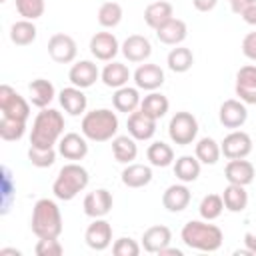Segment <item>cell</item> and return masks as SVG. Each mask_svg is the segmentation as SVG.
I'll return each instance as SVG.
<instances>
[{"label": "cell", "mask_w": 256, "mask_h": 256, "mask_svg": "<svg viewBox=\"0 0 256 256\" xmlns=\"http://www.w3.org/2000/svg\"><path fill=\"white\" fill-rule=\"evenodd\" d=\"M64 132V116L54 108H42L38 116L32 122L30 132V146L36 148H54L56 142H60V136Z\"/></svg>", "instance_id": "obj_1"}, {"label": "cell", "mask_w": 256, "mask_h": 256, "mask_svg": "<svg viewBox=\"0 0 256 256\" xmlns=\"http://www.w3.org/2000/svg\"><path fill=\"white\" fill-rule=\"evenodd\" d=\"M180 236H182V242L188 248H194V250H200V252H216L222 246V240H224V234L218 226L202 222V220L186 222Z\"/></svg>", "instance_id": "obj_2"}, {"label": "cell", "mask_w": 256, "mask_h": 256, "mask_svg": "<svg viewBox=\"0 0 256 256\" xmlns=\"http://www.w3.org/2000/svg\"><path fill=\"white\" fill-rule=\"evenodd\" d=\"M32 232L38 238H58L62 234V214L54 200L40 198L32 208Z\"/></svg>", "instance_id": "obj_3"}, {"label": "cell", "mask_w": 256, "mask_h": 256, "mask_svg": "<svg viewBox=\"0 0 256 256\" xmlns=\"http://www.w3.org/2000/svg\"><path fill=\"white\" fill-rule=\"evenodd\" d=\"M80 128L88 140L106 142V140H112L118 132V116L108 108H98L84 114Z\"/></svg>", "instance_id": "obj_4"}, {"label": "cell", "mask_w": 256, "mask_h": 256, "mask_svg": "<svg viewBox=\"0 0 256 256\" xmlns=\"http://www.w3.org/2000/svg\"><path fill=\"white\" fill-rule=\"evenodd\" d=\"M88 170L82 168L80 164L76 162H70V164H64L52 184V192L58 200H72L78 192H82L86 186H88Z\"/></svg>", "instance_id": "obj_5"}, {"label": "cell", "mask_w": 256, "mask_h": 256, "mask_svg": "<svg viewBox=\"0 0 256 256\" xmlns=\"http://www.w3.org/2000/svg\"><path fill=\"white\" fill-rule=\"evenodd\" d=\"M168 134L170 140L178 146H188L194 142L198 134V122L190 112H176L168 124Z\"/></svg>", "instance_id": "obj_6"}, {"label": "cell", "mask_w": 256, "mask_h": 256, "mask_svg": "<svg viewBox=\"0 0 256 256\" xmlns=\"http://www.w3.org/2000/svg\"><path fill=\"white\" fill-rule=\"evenodd\" d=\"M0 110H2V116H8V118H16V120H28L30 116V106L28 102L8 84H2L0 86Z\"/></svg>", "instance_id": "obj_7"}, {"label": "cell", "mask_w": 256, "mask_h": 256, "mask_svg": "<svg viewBox=\"0 0 256 256\" xmlns=\"http://www.w3.org/2000/svg\"><path fill=\"white\" fill-rule=\"evenodd\" d=\"M48 54L54 62L58 64H68L76 58L78 54V46L74 42L72 36L64 34V32H58V34H52L50 40H48Z\"/></svg>", "instance_id": "obj_8"}, {"label": "cell", "mask_w": 256, "mask_h": 256, "mask_svg": "<svg viewBox=\"0 0 256 256\" xmlns=\"http://www.w3.org/2000/svg\"><path fill=\"white\" fill-rule=\"evenodd\" d=\"M220 150L222 154L228 158V160H234V158H246L250 152H252V138L242 132V130H232L220 144Z\"/></svg>", "instance_id": "obj_9"}, {"label": "cell", "mask_w": 256, "mask_h": 256, "mask_svg": "<svg viewBox=\"0 0 256 256\" xmlns=\"http://www.w3.org/2000/svg\"><path fill=\"white\" fill-rule=\"evenodd\" d=\"M112 194L106 190V188H98V190H92L84 196V214L90 216V218H104L110 210H112Z\"/></svg>", "instance_id": "obj_10"}, {"label": "cell", "mask_w": 256, "mask_h": 256, "mask_svg": "<svg viewBox=\"0 0 256 256\" xmlns=\"http://www.w3.org/2000/svg\"><path fill=\"white\" fill-rule=\"evenodd\" d=\"M120 50V44L112 32H96L90 38V52L96 60L110 62Z\"/></svg>", "instance_id": "obj_11"}, {"label": "cell", "mask_w": 256, "mask_h": 256, "mask_svg": "<svg viewBox=\"0 0 256 256\" xmlns=\"http://www.w3.org/2000/svg\"><path fill=\"white\" fill-rule=\"evenodd\" d=\"M218 118H220V124L224 128H230V130H236L240 128L246 118H248V110L244 106L242 100H224L222 106H220V112H218Z\"/></svg>", "instance_id": "obj_12"}, {"label": "cell", "mask_w": 256, "mask_h": 256, "mask_svg": "<svg viewBox=\"0 0 256 256\" xmlns=\"http://www.w3.org/2000/svg\"><path fill=\"white\" fill-rule=\"evenodd\" d=\"M84 240L92 250H98V252L106 250L112 244V226H110V222H106L102 218H94V222L86 228Z\"/></svg>", "instance_id": "obj_13"}, {"label": "cell", "mask_w": 256, "mask_h": 256, "mask_svg": "<svg viewBox=\"0 0 256 256\" xmlns=\"http://www.w3.org/2000/svg\"><path fill=\"white\" fill-rule=\"evenodd\" d=\"M236 96L244 104H256V66L246 64L236 74Z\"/></svg>", "instance_id": "obj_14"}, {"label": "cell", "mask_w": 256, "mask_h": 256, "mask_svg": "<svg viewBox=\"0 0 256 256\" xmlns=\"http://www.w3.org/2000/svg\"><path fill=\"white\" fill-rule=\"evenodd\" d=\"M126 126H128V132L134 140H150L156 132V120L142 110H134L128 116Z\"/></svg>", "instance_id": "obj_15"}, {"label": "cell", "mask_w": 256, "mask_h": 256, "mask_svg": "<svg viewBox=\"0 0 256 256\" xmlns=\"http://www.w3.org/2000/svg\"><path fill=\"white\" fill-rule=\"evenodd\" d=\"M224 176L228 180V184H240V186H248L254 176H256V170H254V164L244 160V158H234L226 164L224 168Z\"/></svg>", "instance_id": "obj_16"}, {"label": "cell", "mask_w": 256, "mask_h": 256, "mask_svg": "<svg viewBox=\"0 0 256 256\" xmlns=\"http://www.w3.org/2000/svg\"><path fill=\"white\" fill-rule=\"evenodd\" d=\"M98 76H100L98 66L90 60H80V62L72 64V68L68 72V80L76 88H90L98 80Z\"/></svg>", "instance_id": "obj_17"}, {"label": "cell", "mask_w": 256, "mask_h": 256, "mask_svg": "<svg viewBox=\"0 0 256 256\" xmlns=\"http://www.w3.org/2000/svg\"><path fill=\"white\" fill-rule=\"evenodd\" d=\"M58 152L66 158V160H82L88 154V144H86V136L76 134V132H68L60 138L58 142Z\"/></svg>", "instance_id": "obj_18"}, {"label": "cell", "mask_w": 256, "mask_h": 256, "mask_svg": "<svg viewBox=\"0 0 256 256\" xmlns=\"http://www.w3.org/2000/svg\"><path fill=\"white\" fill-rule=\"evenodd\" d=\"M122 54L126 56V60L130 62H144L150 54H152V46H150V40L146 36H140V34H132L128 36L124 42H122Z\"/></svg>", "instance_id": "obj_19"}, {"label": "cell", "mask_w": 256, "mask_h": 256, "mask_svg": "<svg viewBox=\"0 0 256 256\" xmlns=\"http://www.w3.org/2000/svg\"><path fill=\"white\" fill-rule=\"evenodd\" d=\"M134 82L138 88L154 92L156 88H160L164 84V72L158 64H142L134 72Z\"/></svg>", "instance_id": "obj_20"}, {"label": "cell", "mask_w": 256, "mask_h": 256, "mask_svg": "<svg viewBox=\"0 0 256 256\" xmlns=\"http://www.w3.org/2000/svg\"><path fill=\"white\" fill-rule=\"evenodd\" d=\"M188 34V28H186V22L180 20V18H170L166 24H162L158 30H156V36L162 44H168V46H176L180 42H184Z\"/></svg>", "instance_id": "obj_21"}, {"label": "cell", "mask_w": 256, "mask_h": 256, "mask_svg": "<svg viewBox=\"0 0 256 256\" xmlns=\"http://www.w3.org/2000/svg\"><path fill=\"white\" fill-rule=\"evenodd\" d=\"M60 106L70 114V116H80L84 110H86V96L82 92V88H76V86H68V88H62L60 90Z\"/></svg>", "instance_id": "obj_22"}, {"label": "cell", "mask_w": 256, "mask_h": 256, "mask_svg": "<svg viewBox=\"0 0 256 256\" xmlns=\"http://www.w3.org/2000/svg\"><path fill=\"white\" fill-rule=\"evenodd\" d=\"M172 240V232L168 226H150L142 236V246L150 254H158Z\"/></svg>", "instance_id": "obj_23"}, {"label": "cell", "mask_w": 256, "mask_h": 256, "mask_svg": "<svg viewBox=\"0 0 256 256\" xmlns=\"http://www.w3.org/2000/svg\"><path fill=\"white\" fill-rule=\"evenodd\" d=\"M162 204L168 212H182L190 204V190L184 184H172L164 190Z\"/></svg>", "instance_id": "obj_24"}, {"label": "cell", "mask_w": 256, "mask_h": 256, "mask_svg": "<svg viewBox=\"0 0 256 256\" xmlns=\"http://www.w3.org/2000/svg\"><path fill=\"white\" fill-rule=\"evenodd\" d=\"M152 180V170L146 164H128L122 170V184L128 188H142L150 184Z\"/></svg>", "instance_id": "obj_25"}, {"label": "cell", "mask_w": 256, "mask_h": 256, "mask_svg": "<svg viewBox=\"0 0 256 256\" xmlns=\"http://www.w3.org/2000/svg\"><path fill=\"white\" fill-rule=\"evenodd\" d=\"M170 18H174V16H172V4H170V2H164V0L152 2V4H148L146 10H144V20H146V24H148L150 28H154V30H158V28H160L162 24H166Z\"/></svg>", "instance_id": "obj_26"}, {"label": "cell", "mask_w": 256, "mask_h": 256, "mask_svg": "<svg viewBox=\"0 0 256 256\" xmlns=\"http://www.w3.org/2000/svg\"><path fill=\"white\" fill-rule=\"evenodd\" d=\"M28 90H30V100H32V104L38 106V108H46V106L54 100V94H56L54 84L48 82V80H44V78L32 80L30 86H28Z\"/></svg>", "instance_id": "obj_27"}, {"label": "cell", "mask_w": 256, "mask_h": 256, "mask_svg": "<svg viewBox=\"0 0 256 256\" xmlns=\"http://www.w3.org/2000/svg\"><path fill=\"white\" fill-rule=\"evenodd\" d=\"M140 94L136 88H130V86H122V88H116L114 96H112V104L118 112H126V114H132L138 106H140Z\"/></svg>", "instance_id": "obj_28"}, {"label": "cell", "mask_w": 256, "mask_h": 256, "mask_svg": "<svg viewBox=\"0 0 256 256\" xmlns=\"http://www.w3.org/2000/svg\"><path fill=\"white\" fill-rule=\"evenodd\" d=\"M128 80H130V70L126 64L110 62L102 70V82L108 88H122V86H126Z\"/></svg>", "instance_id": "obj_29"}, {"label": "cell", "mask_w": 256, "mask_h": 256, "mask_svg": "<svg viewBox=\"0 0 256 256\" xmlns=\"http://www.w3.org/2000/svg\"><path fill=\"white\" fill-rule=\"evenodd\" d=\"M222 200H224V208L230 212H242L248 206V194L240 184H228L222 192Z\"/></svg>", "instance_id": "obj_30"}, {"label": "cell", "mask_w": 256, "mask_h": 256, "mask_svg": "<svg viewBox=\"0 0 256 256\" xmlns=\"http://www.w3.org/2000/svg\"><path fill=\"white\" fill-rule=\"evenodd\" d=\"M168 106H170L168 98H166L164 94H160V92H150V94L144 96L142 102H140V110L146 112L148 116H152L154 120H160V118L168 112Z\"/></svg>", "instance_id": "obj_31"}, {"label": "cell", "mask_w": 256, "mask_h": 256, "mask_svg": "<svg viewBox=\"0 0 256 256\" xmlns=\"http://www.w3.org/2000/svg\"><path fill=\"white\" fill-rule=\"evenodd\" d=\"M112 154L118 162L130 164L138 154V146L132 136H116L112 140Z\"/></svg>", "instance_id": "obj_32"}, {"label": "cell", "mask_w": 256, "mask_h": 256, "mask_svg": "<svg viewBox=\"0 0 256 256\" xmlns=\"http://www.w3.org/2000/svg\"><path fill=\"white\" fill-rule=\"evenodd\" d=\"M36 26L32 24V20H18L10 26V40L16 46H28L36 40Z\"/></svg>", "instance_id": "obj_33"}, {"label": "cell", "mask_w": 256, "mask_h": 256, "mask_svg": "<svg viewBox=\"0 0 256 256\" xmlns=\"http://www.w3.org/2000/svg\"><path fill=\"white\" fill-rule=\"evenodd\" d=\"M174 174L182 182H194L200 176V160L196 156H180L174 164Z\"/></svg>", "instance_id": "obj_34"}, {"label": "cell", "mask_w": 256, "mask_h": 256, "mask_svg": "<svg viewBox=\"0 0 256 256\" xmlns=\"http://www.w3.org/2000/svg\"><path fill=\"white\" fill-rule=\"evenodd\" d=\"M194 64V54L190 48H184V46H178V48H172L170 54H168V68L172 72H188Z\"/></svg>", "instance_id": "obj_35"}, {"label": "cell", "mask_w": 256, "mask_h": 256, "mask_svg": "<svg viewBox=\"0 0 256 256\" xmlns=\"http://www.w3.org/2000/svg\"><path fill=\"white\" fill-rule=\"evenodd\" d=\"M146 158L150 160L152 166H158V168H166L172 164L174 160V150L166 144V142H152L146 150Z\"/></svg>", "instance_id": "obj_36"}, {"label": "cell", "mask_w": 256, "mask_h": 256, "mask_svg": "<svg viewBox=\"0 0 256 256\" xmlns=\"http://www.w3.org/2000/svg\"><path fill=\"white\" fill-rule=\"evenodd\" d=\"M194 152H196V158L202 164H216L218 158H220V154H222L218 142L214 138H208V136L206 138H200L196 142V150Z\"/></svg>", "instance_id": "obj_37"}, {"label": "cell", "mask_w": 256, "mask_h": 256, "mask_svg": "<svg viewBox=\"0 0 256 256\" xmlns=\"http://www.w3.org/2000/svg\"><path fill=\"white\" fill-rule=\"evenodd\" d=\"M26 132V122L24 120H16V118H8L2 116L0 120V138L6 142H14L20 140Z\"/></svg>", "instance_id": "obj_38"}, {"label": "cell", "mask_w": 256, "mask_h": 256, "mask_svg": "<svg viewBox=\"0 0 256 256\" xmlns=\"http://www.w3.org/2000/svg\"><path fill=\"white\" fill-rule=\"evenodd\" d=\"M122 20V6L118 2H104L98 8V22L104 28H114Z\"/></svg>", "instance_id": "obj_39"}, {"label": "cell", "mask_w": 256, "mask_h": 256, "mask_svg": "<svg viewBox=\"0 0 256 256\" xmlns=\"http://www.w3.org/2000/svg\"><path fill=\"white\" fill-rule=\"evenodd\" d=\"M222 210H224V200H222V196H218V194H208V196H204L202 198V202H200V206H198V212H200V216L204 218V220H216L220 214H222Z\"/></svg>", "instance_id": "obj_40"}, {"label": "cell", "mask_w": 256, "mask_h": 256, "mask_svg": "<svg viewBox=\"0 0 256 256\" xmlns=\"http://www.w3.org/2000/svg\"><path fill=\"white\" fill-rule=\"evenodd\" d=\"M16 4V10L18 14L24 18V20H36L44 14L46 10V4L44 0H14Z\"/></svg>", "instance_id": "obj_41"}, {"label": "cell", "mask_w": 256, "mask_h": 256, "mask_svg": "<svg viewBox=\"0 0 256 256\" xmlns=\"http://www.w3.org/2000/svg\"><path fill=\"white\" fill-rule=\"evenodd\" d=\"M28 160H30L36 168H48V166L54 164V160H56V152H54V148L44 150V148L30 146V148H28Z\"/></svg>", "instance_id": "obj_42"}, {"label": "cell", "mask_w": 256, "mask_h": 256, "mask_svg": "<svg viewBox=\"0 0 256 256\" xmlns=\"http://www.w3.org/2000/svg\"><path fill=\"white\" fill-rule=\"evenodd\" d=\"M34 252L38 256H60L64 252V246L58 242V238H38Z\"/></svg>", "instance_id": "obj_43"}, {"label": "cell", "mask_w": 256, "mask_h": 256, "mask_svg": "<svg viewBox=\"0 0 256 256\" xmlns=\"http://www.w3.org/2000/svg\"><path fill=\"white\" fill-rule=\"evenodd\" d=\"M112 252H114L116 256H138V254H140V246L136 244V240L124 236V238H118V240L114 242Z\"/></svg>", "instance_id": "obj_44"}, {"label": "cell", "mask_w": 256, "mask_h": 256, "mask_svg": "<svg viewBox=\"0 0 256 256\" xmlns=\"http://www.w3.org/2000/svg\"><path fill=\"white\" fill-rule=\"evenodd\" d=\"M2 214H6L10 210V204H12V178H10V170L8 168H2Z\"/></svg>", "instance_id": "obj_45"}, {"label": "cell", "mask_w": 256, "mask_h": 256, "mask_svg": "<svg viewBox=\"0 0 256 256\" xmlns=\"http://www.w3.org/2000/svg\"><path fill=\"white\" fill-rule=\"evenodd\" d=\"M242 52L246 58L250 60H256V32H250L244 36L242 40Z\"/></svg>", "instance_id": "obj_46"}, {"label": "cell", "mask_w": 256, "mask_h": 256, "mask_svg": "<svg viewBox=\"0 0 256 256\" xmlns=\"http://www.w3.org/2000/svg\"><path fill=\"white\" fill-rule=\"evenodd\" d=\"M228 4H230V10H232L234 14L242 16L252 4H256V0H228Z\"/></svg>", "instance_id": "obj_47"}, {"label": "cell", "mask_w": 256, "mask_h": 256, "mask_svg": "<svg viewBox=\"0 0 256 256\" xmlns=\"http://www.w3.org/2000/svg\"><path fill=\"white\" fill-rule=\"evenodd\" d=\"M192 4L198 12H210L218 4V0H192Z\"/></svg>", "instance_id": "obj_48"}, {"label": "cell", "mask_w": 256, "mask_h": 256, "mask_svg": "<svg viewBox=\"0 0 256 256\" xmlns=\"http://www.w3.org/2000/svg\"><path fill=\"white\" fill-rule=\"evenodd\" d=\"M244 244H246V248L256 256V228H254V230H248V232L244 234Z\"/></svg>", "instance_id": "obj_49"}, {"label": "cell", "mask_w": 256, "mask_h": 256, "mask_svg": "<svg viewBox=\"0 0 256 256\" xmlns=\"http://www.w3.org/2000/svg\"><path fill=\"white\" fill-rule=\"evenodd\" d=\"M242 18H244V22H248V24L256 26V4H252V6L242 14Z\"/></svg>", "instance_id": "obj_50"}, {"label": "cell", "mask_w": 256, "mask_h": 256, "mask_svg": "<svg viewBox=\"0 0 256 256\" xmlns=\"http://www.w3.org/2000/svg\"><path fill=\"white\" fill-rule=\"evenodd\" d=\"M158 254H160V256H182V250H178V248H170V244H168V246L162 248Z\"/></svg>", "instance_id": "obj_51"}, {"label": "cell", "mask_w": 256, "mask_h": 256, "mask_svg": "<svg viewBox=\"0 0 256 256\" xmlns=\"http://www.w3.org/2000/svg\"><path fill=\"white\" fill-rule=\"evenodd\" d=\"M6 254H14V256H20V250H16V248H2V250H0V256H6Z\"/></svg>", "instance_id": "obj_52"}, {"label": "cell", "mask_w": 256, "mask_h": 256, "mask_svg": "<svg viewBox=\"0 0 256 256\" xmlns=\"http://www.w3.org/2000/svg\"><path fill=\"white\" fill-rule=\"evenodd\" d=\"M0 2H6V0H0Z\"/></svg>", "instance_id": "obj_53"}]
</instances>
